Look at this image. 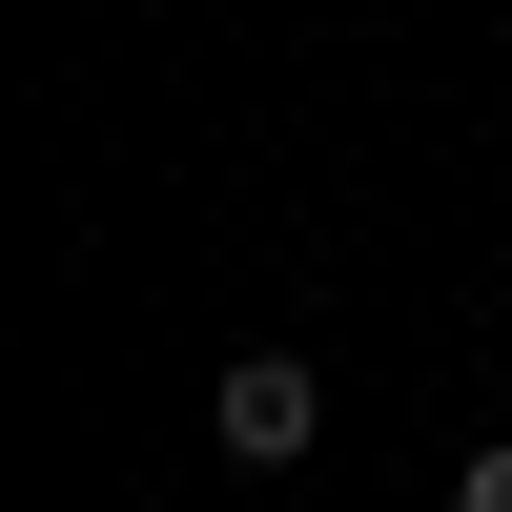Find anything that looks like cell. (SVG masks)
Returning <instances> with one entry per match:
<instances>
[{
    "label": "cell",
    "instance_id": "6da1fadb",
    "mask_svg": "<svg viewBox=\"0 0 512 512\" xmlns=\"http://www.w3.org/2000/svg\"><path fill=\"white\" fill-rule=\"evenodd\" d=\"M205 431H226V472H308V451H328V390L287 349H246L226 390H205Z\"/></svg>",
    "mask_w": 512,
    "mask_h": 512
},
{
    "label": "cell",
    "instance_id": "7a4b0ae2",
    "mask_svg": "<svg viewBox=\"0 0 512 512\" xmlns=\"http://www.w3.org/2000/svg\"><path fill=\"white\" fill-rule=\"evenodd\" d=\"M451 512H512V431H492V451H472V472H451Z\"/></svg>",
    "mask_w": 512,
    "mask_h": 512
}]
</instances>
